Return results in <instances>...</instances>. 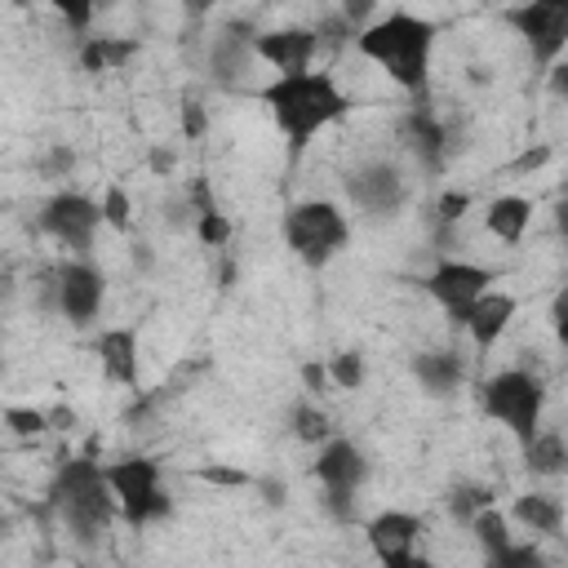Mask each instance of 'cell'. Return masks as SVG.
I'll use <instances>...</instances> for the list:
<instances>
[{"instance_id": "cell-1", "label": "cell", "mask_w": 568, "mask_h": 568, "mask_svg": "<svg viewBox=\"0 0 568 568\" xmlns=\"http://www.w3.org/2000/svg\"><path fill=\"white\" fill-rule=\"evenodd\" d=\"M430 44H435V27L417 13H408V9H390V13H382V18H373L368 27L355 31V49L368 62H377L408 93L426 89Z\"/></svg>"}, {"instance_id": "cell-2", "label": "cell", "mask_w": 568, "mask_h": 568, "mask_svg": "<svg viewBox=\"0 0 568 568\" xmlns=\"http://www.w3.org/2000/svg\"><path fill=\"white\" fill-rule=\"evenodd\" d=\"M262 102L271 106L280 133L288 138L293 155L320 133L328 129L333 120L346 115V93L333 84V75L324 71H297V75H275L266 89H262Z\"/></svg>"}, {"instance_id": "cell-3", "label": "cell", "mask_w": 568, "mask_h": 568, "mask_svg": "<svg viewBox=\"0 0 568 568\" xmlns=\"http://www.w3.org/2000/svg\"><path fill=\"white\" fill-rule=\"evenodd\" d=\"M53 501L80 541H98L115 519V493L93 457L62 462V470L53 479Z\"/></svg>"}, {"instance_id": "cell-4", "label": "cell", "mask_w": 568, "mask_h": 568, "mask_svg": "<svg viewBox=\"0 0 568 568\" xmlns=\"http://www.w3.org/2000/svg\"><path fill=\"white\" fill-rule=\"evenodd\" d=\"M351 240V226L342 217L337 204L328 200H302L284 213V244L306 262V266H324L333 262Z\"/></svg>"}, {"instance_id": "cell-5", "label": "cell", "mask_w": 568, "mask_h": 568, "mask_svg": "<svg viewBox=\"0 0 568 568\" xmlns=\"http://www.w3.org/2000/svg\"><path fill=\"white\" fill-rule=\"evenodd\" d=\"M479 399H484V413H488V417H497L510 435H519V439L528 444V439L537 435V422H541L546 386H541V377L528 373V368H506V373H497V377L484 382Z\"/></svg>"}, {"instance_id": "cell-6", "label": "cell", "mask_w": 568, "mask_h": 568, "mask_svg": "<svg viewBox=\"0 0 568 568\" xmlns=\"http://www.w3.org/2000/svg\"><path fill=\"white\" fill-rule=\"evenodd\" d=\"M111 493H115V506L124 515V524L142 528L151 519H164L169 515V497L160 488V466L151 457H124V462H111L102 466Z\"/></svg>"}, {"instance_id": "cell-7", "label": "cell", "mask_w": 568, "mask_h": 568, "mask_svg": "<svg viewBox=\"0 0 568 568\" xmlns=\"http://www.w3.org/2000/svg\"><path fill=\"white\" fill-rule=\"evenodd\" d=\"M488 284H493V271L479 266V262H462V257H444V262H435V271L426 275V293L444 306V315H448L457 328H462L470 302L488 293Z\"/></svg>"}, {"instance_id": "cell-8", "label": "cell", "mask_w": 568, "mask_h": 568, "mask_svg": "<svg viewBox=\"0 0 568 568\" xmlns=\"http://www.w3.org/2000/svg\"><path fill=\"white\" fill-rule=\"evenodd\" d=\"M98 226H102V209H98V200H89V195H80V191L53 195V200L44 204V213H40V231L53 235V240H58L62 248H71V253H89Z\"/></svg>"}, {"instance_id": "cell-9", "label": "cell", "mask_w": 568, "mask_h": 568, "mask_svg": "<svg viewBox=\"0 0 568 568\" xmlns=\"http://www.w3.org/2000/svg\"><path fill=\"white\" fill-rule=\"evenodd\" d=\"M506 22L532 44V58H537L541 67H555L559 53L568 49V4L532 0V4L506 9Z\"/></svg>"}, {"instance_id": "cell-10", "label": "cell", "mask_w": 568, "mask_h": 568, "mask_svg": "<svg viewBox=\"0 0 568 568\" xmlns=\"http://www.w3.org/2000/svg\"><path fill=\"white\" fill-rule=\"evenodd\" d=\"M102 275L89 262H62L53 271V311H62L71 324H89L102 311Z\"/></svg>"}, {"instance_id": "cell-11", "label": "cell", "mask_w": 568, "mask_h": 568, "mask_svg": "<svg viewBox=\"0 0 568 568\" xmlns=\"http://www.w3.org/2000/svg\"><path fill=\"white\" fill-rule=\"evenodd\" d=\"M346 191H351V200H355L364 213H373V217H386V213H395V209L408 200L404 173H399L395 164H386V160L364 164L359 173H351Z\"/></svg>"}, {"instance_id": "cell-12", "label": "cell", "mask_w": 568, "mask_h": 568, "mask_svg": "<svg viewBox=\"0 0 568 568\" xmlns=\"http://www.w3.org/2000/svg\"><path fill=\"white\" fill-rule=\"evenodd\" d=\"M315 49H320V44H315V31H311V27H275V31L253 36V58L271 62L280 75L311 71Z\"/></svg>"}, {"instance_id": "cell-13", "label": "cell", "mask_w": 568, "mask_h": 568, "mask_svg": "<svg viewBox=\"0 0 568 568\" xmlns=\"http://www.w3.org/2000/svg\"><path fill=\"white\" fill-rule=\"evenodd\" d=\"M315 475H320L324 493H351L355 497V488L368 475V462H364V453L351 439H324L320 462H315Z\"/></svg>"}, {"instance_id": "cell-14", "label": "cell", "mask_w": 568, "mask_h": 568, "mask_svg": "<svg viewBox=\"0 0 568 568\" xmlns=\"http://www.w3.org/2000/svg\"><path fill=\"white\" fill-rule=\"evenodd\" d=\"M515 297L510 293H497V288H488L484 297H475L470 302V311H466V320H462V328L470 333V342L479 346V351H488V346H497V337L510 328V320H515Z\"/></svg>"}, {"instance_id": "cell-15", "label": "cell", "mask_w": 568, "mask_h": 568, "mask_svg": "<svg viewBox=\"0 0 568 568\" xmlns=\"http://www.w3.org/2000/svg\"><path fill=\"white\" fill-rule=\"evenodd\" d=\"M364 537H368V546H373L377 559H390V555H404V550L417 546L422 519L408 515V510H382V515H373L364 524Z\"/></svg>"}, {"instance_id": "cell-16", "label": "cell", "mask_w": 568, "mask_h": 568, "mask_svg": "<svg viewBox=\"0 0 568 568\" xmlns=\"http://www.w3.org/2000/svg\"><path fill=\"white\" fill-rule=\"evenodd\" d=\"M98 359H102L106 382L138 386V333L133 328H106L98 337Z\"/></svg>"}, {"instance_id": "cell-17", "label": "cell", "mask_w": 568, "mask_h": 568, "mask_svg": "<svg viewBox=\"0 0 568 568\" xmlns=\"http://www.w3.org/2000/svg\"><path fill=\"white\" fill-rule=\"evenodd\" d=\"M404 138H408V146L417 151V160H422L426 169H439V164H444L448 129L435 120L430 106H413V111H408V120H404Z\"/></svg>"}, {"instance_id": "cell-18", "label": "cell", "mask_w": 568, "mask_h": 568, "mask_svg": "<svg viewBox=\"0 0 568 568\" xmlns=\"http://www.w3.org/2000/svg\"><path fill=\"white\" fill-rule=\"evenodd\" d=\"M413 373L430 395H453L466 382V364L457 351H422L413 359Z\"/></svg>"}, {"instance_id": "cell-19", "label": "cell", "mask_w": 568, "mask_h": 568, "mask_svg": "<svg viewBox=\"0 0 568 568\" xmlns=\"http://www.w3.org/2000/svg\"><path fill=\"white\" fill-rule=\"evenodd\" d=\"M510 515H515V524H524L537 537H559V528H564V506L550 493H524V497H515Z\"/></svg>"}, {"instance_id": "cell-20", "label": "cell", "mask_w": 568, "mask_h": 568, "mask_svg": "<svg viewBox=\"0 0 568 568\" xmlns=\"http://www.w3.org/2000/svg\"><path fill=\"white\" fill-rule=\"evenodd\" d=\"M528 222H532V204H528L524 195H497V200L488 204V213H484V226H488L501 244H519L524 231H528Z\"/></svg>"}, {"instance_id": "cell-21", "label": "cell", "mask_w": 568, "mask_h": 568, "mask_svg": "<svg viewBox=\"0 0 568 568\" xmlns=\"http://www.w3.org/2000/svg\"><path fill=\"white\" fill-rule=\"evenodd\" d=\"M248 58H253V40L240 36V31H222L213 40V49H209V67H213V75L222 84H235V75L248 71Z\"/></svg>"}, {"instance_id": "cell-22", "label": "cell", "mask_w": 568, "mask_h": 568, "mask_svg": "<svg viewBox=\"0 0 568 568\" xmlns=\"http://www.w3.org/2000/svg\"><path fill=\"white\" fill-rule=\"evenodd\" d=\"M133 53H138V40H124V36H89L80 44V67L84 71H115Z\"/></svg>"}, {"instance_id": "cell-23", "label": "cell", "mask_w": 568, "mask_h": 568, "mask_svg": "<svg viewBox=\"0 0 568 568\" xmlns=\"http://www.w3.org/2000/svg\"><path fill=\"white\" fill-rule=\"evenodd\" d=\"M524 457H528V470H532V475H559L564 462H568L559 430H537V435L524 444Z\"/></svg>"}, {"instance_id": "cell-24", "label": "cell", "mask_w": 568, "mask_h": 568, "mask_svg": "<svg viewBox=\"0 0 568 568\" xmlns=\"http://www.w3.org/2000/svg\"><path fill=\"white\" fill-rule=\"evenodd\" d=\"M293 435L302 444H324L333 435V422H328V413L320 404H297L293 408Z\"/></svg>"}, {"instance_id": "cell-25", "label": "cell", "mask_w": 568, "mask_h": 568, "mask_svg": "<svg viewBox=\"0 0 568 568\" xmlns=\"http://www.w3.org/2000/svg\"><path fill=\"white\" fill-rule=\"evenodd\" d=\"M470 532H475V541L493 555V550H501V546H510V532H506V515L497 510V506H484L475 519H470Z\"/></svg>"}, {"instance_id": "cell-26", "label": "cell", "mask_w": 568, "mask_h": 568, "mask_svg": "<svg viewBox=\"0 0 568 568\" xmlns=\"http://www.w3.org/2000/svg\"><path fill=\"white\" fill-rule=\"evenodd\" d=\"M488 568H546V555L537 541H510L488 555Z\"/></svg>"}, {"instance_id": "cell-27", "label": "cell", "mask_w": 568, "mask_h": 568, "mask_svg": "<svg viewBox=\"0 0 568 568\" xmlns=\"http://www.w3.org/2000/svg\"><path fill=\"white\" fill-rule=\"evenodd\" d=\"M324 373H328V382H337L342 390H355V386L364 382V355H355V351H337L333 364H328Z\"/></svg>"}, {"instance_id": "cell-28", "label": "cell", "mask_w": 568, "mask_h": 568, "mask_svg": "<svg viewBox=\"0 0 568 568\" xmlns=\"http://www.w3.org/2000/svg\"><path fill=\"white\" fill-rule=\"evenodd\" d=\"M484 506H493V493H488V488H475V484H466V488H457V493L448 497V510H453L457 519H466V524H470Z\"/></svg>"}, {"instance_id": "cell-29", "label": "cell", "mask_w": 568, "mask_h": 568, "mask_svg": "<svg viewBox=\"0 0 568 568\" xmlns=\"http://www.w3.org/2000/svg\"><path fill=\"white\" fill-rule=\"evenodd\" d=\"M102 222L106 226H115V231H129V222H133V204H129V195L120 191V186H106V195H102Z\"/></svg>"}, {"instance_id": "cell-30", "label": "cell", "mask_w": 568, "mask_h": 568, "mask_svg": "<svg viewBox=\"0 0 568 568\" xmlns=\"http://www.w3.org/2000/svg\"><path fill=\"white\" fill-rule=\"evenodd\" d=\"M311 31H315V44H320V49H337L342 40H355V27H351L342 13H324L320 27H311Z\"/></svg>"}, {"instance_id": "cell-31", "label": "cell", "mask_w": 568, "mask_h": 568, "mask_svg": "<svg viewBox=\"0 0 568 568\" xmlns=\"http://www.w3.org/2000/svg\"><path fill=\"white\" fill-rule=\"evenodd\" d=\"M195 235H200V244L222 248V244L231 240V222H226V213H200V217H195Z\"/></svg>"}, {"instance_id": "cell-32", "label": "cell", "mask_w": 568, "mask_h": 568, "mask_svg": "<svg viewBox=\"0 0 568 568\" xmlns=\"http://www.w3.org/2000/svg\"><path fill=\"white\" fill-rule=\"evenodd\" d=\"M4 426H9L13 435L31 439V435H40V430L49 426V417H44L40 408H4Z\"/></svg>"}, {"instance_id": "cell-33", "label": "cell", "mask_w": 568, "mask_h": 568, "mask_svg": "<svg viewBox=\"0 0 568 568\" xmlns=\"http://www.w3.org/2000/svg\"><path fill=\"white\" fill-rule=\"evenodd\" d=\"M466 209H470V191H444V195H439V204H435L439 226H444V231H448V226H457V222L466 217Z\"/></svg>"}, {"instance_id": "cell-34", "label": "cell", "mask_w": 568, "mask_h": 568, "mask_svg": "<svg viewBox=\"0 0 568 568\" xmlns=\"http://www.w3.org/2000/svg\"><path fill=\"white\" fill-rule=\"evenodd\" d=\"M195 475H200L204 484H222V488H248V484H253L248 470H231V466H200Z\"/></svg>"}, {"instance_id": "cell-35", "label": "cell", "mask_w": 568, "mask_h": 568, "mask_svg": "<svg viewBox=\"0 0 568 568\" xmlns=\"http://www.w3.org/2000/svg\"><path fill=\"white\" fill-rule=\"evenodd\" d=\"M204 129H209L204 106H200V102H182V133H186V138H200Z\"/></svg>"}, {"instance_id": "cell-36", "label": "cell", "mask_w": 568, "mask_h": 568, "mask_svg": "<svg viewBox=\"0 0 568 568\" xmlns=\"http://www.w3.org/2000/svg\"><path fill=\"white\" fill-rule=\"evenodd\" d=\"M58 13H62V22H67L71 31H84V27L93 22V9H89V4H58Z\"/></svg>"}, {"instance_id": "cell-37", "label": "cell", "mask_w": 568, "mask_h": 568, "mask_svg": "<svg viewBox=\"0 0 568 568\" xmlns=\"http://www.w3.org/2000/svg\"><path fill=\"white\" fill-rule=\"evenodd\" d=\"M191 204H195V217H200V213H217L213 191H209V182H204V178H195V182H191Z\"/></svg>"}, {"instance_id": "cell-38", "label": "cell", "mask_w": 568, "mask_h": 568, "mask_svg": "<svg viewBox=\"0 0 568 568\" xmlns=\"http://www.w3.org/2000/svg\"><path fill=\"white\" fill-rule=\"evenodd\" d=\"M382 568H435V559H426V555H417V550H404V555L382 559Z\"/></svg>"}, {"instance_id": "cell-39", "label": "cell", "mask_w": 568, "mask_h": 568, "mask_svg": "<svg viewBox=\"0 0 568 568\" xmlns=\"http://www.w3.org/2000/svg\"><path fill=\"white\" fill-rule=\"evenodd\" d=\"M546 160H550V146H532V151H524V155H519L510 169H515V173H524V169H541Z\"/></svg>"}, {"instance_id": "cell-40", "label": "cell", "mask_w": 568, "mask_h": 568, "mask_svg": "<svg viewBox=\"0 0 568 568\" xmlns=\"http://www.w3.org/2000/svg\"><path fill=\"white\" fill-rule=\"evenodd\" d=\"M302 382H306V390H324L328 386V373H324V364H302Z\"/></svg>"}, {"instance_id": "cell-41", "label": "cell", "mask_w": 568, "mask_h": 568, "mask_svg": "<svg viewBox=\"0 0 568 568\" xmlns=\"http://www.w3.org/2000/svg\"><path fill=\"white\" fill-rule=\"evenodd\" d=\"M49 173H62V169H75V151L71 146H58L53 155H49V164H44Z\"/></svg>"}, {"instance_id": "cell-42", "label": "cell", "mask_w": 568, "mask_h": 568, "mask_svg": "<svg viewBox=\"0 0 568 568\" xmlns=\"http://www.w3.org/2000/svg\"><path fill=\"white\" fill-rule=\"evenodd\" d=\"M368 9H373V4H368V0H346V4H342V18H346V22H351V27H355V22H359V18H368Z\"/></svg>"}, {"instance_id": "cell-43", "label": "cell", "mask_w": 568, "mask_h": 568, "mask_svg": "<svg viewBox=\"0 0 568 568\" xmlns=\"http://www.w3.org/2000/svg\"><path fill=\"white\" fill-rule=\"evenodd\" d=\"M49 422H58V430H71L75 426V413L71 408H53V413H44Z\"/></svg>"}, {"instance_id": "cell-44", "label": "cell", "mask_w": 568, "mask_h": 568, "mask_svg": "<svg viewBox=\"0 0 568 568\" xmlns=\"http://www.w3.org/2000/svg\"><path fill=\"white\" fill-rule=\"evenodd\" d=\"M253 484H257V479H253ZM257 488H262V493H266V501H271V506H280V501H284V488H280V484H275V479H262V484H257Z\"/></svg>"}, {"instance_id": "cell-45", "label": "cell", "mask_w": 568, "mask_h": 568, "mask_svg": "<svg viewBox=\"0 0 568 568\" xmlns=\"http://www.w3.org/2000/svg\"><path fill=\"white\" fill-rule=\"evenodd\" d=\"M151 169H155V173H169V169H173V155H169V151H151Z\"/></svg>"}, {"instance_id": "cell-46", "label": "cell", "mask_w": 568, "mask_h": 568, "mask_svg": "<svg viewBox=\"0 0 568 568\" xmlns=\"http://www.w3.org/2000/svg\"><path fill=\"white\" fill-rule=\"evenodd\" d=\"M4 532H9V519H0V537H4Z\"/></svg>"}]
</instances>
